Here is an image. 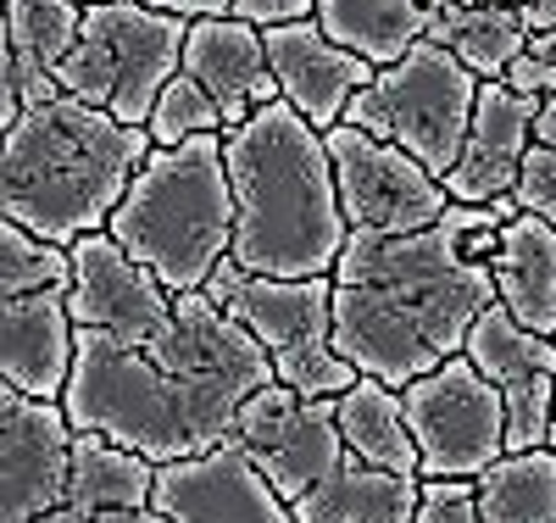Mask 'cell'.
I'll return each mask as SVG.
<instances>
[{"mask_svg": "<svg viewBox=\"0 0 556 523\" xmlns=\"http://www.w3.org/2000/svg\"><path fill=\"white\" fill-rule=\"evenodd\" d=\"M267 385H278L267 346L195 290L178 296L173 328L151 346L78 328V362L62 407L78 435H106L167 468L217 451L240 407Z\"/></svg>", "mask_w": 556, "mask_h": 523, "instance_id": "cell-1", "label": "cell"}, {"mask_svg": "<svg viewBox=\"0 0 556 523\" xmlns=\"http://www.w3.org/2000/svg\"><path fill=\"white\" fill-rule=\"evenodd\" d=\"M468 207L424 234H351L334 267V351L390 390L462 357L473 323L501 301L495 273L462 257Z\"/></svg>", "mask_w": 556, "mask_h": 523, "instance_id": "cell-2", "label": "cell"}, {"mask_svg": "<svg viewBox=\"0 0 556 523\" xmlns=\"http://www.w3.org/2000/svg\"><path fill=\"white\" fill-rule=\"evenodd\" d=\"M235 184V262L256 278H334L351 223L329 139L290 101H267L223 134Z\"/></svg>", "mask_w": 556, "mask_h": 523, "instance_id": "cell-3", "label": "cell"}, {"mask_svg": "<svg viewBox=\"0 0 556 523\" xmlns=\"http://www.w3.org/2000/svg\"><path fill=\"white\" fill-rule=\"evenodd\" d=\"M151 151V128H128L101 107L56 95L7 128V157H0L7 217L73 251L84 234H106Z\"/></svg>", "mask_w": 556, "mask_h": 523, "instance_id": "cell-4", "label": "cell"}, {"mask_svg": "<svg viewBox=\"0 0 556 523\" xmlns=\"http://www.w3.org/2000/svg\"><path fill=\"white\" fill-rule=\"evenodd\" d=\"M235 184H228L223 134H201L184 146H156L128 184L106 234L146 262L173 296H195L235 257Z\"/></svg>", "mask_w": 556, "mask_h": 523, "instance_id": "cell-5", "label": "cell"}, {"mask_svg": "<svg viewBox=\"0 0 556 523\" xmlns=\"http://www.w3.org/2000/svg\"><path fill=\"white\" fill-rule=\"evenodd\" d=\"M184 39H190V23L146 7V0L84 7L78 45L56 67L62 95L112 112L128 128H146L162 89L184 73Z\"/></svg>", "mask_w": 556, "mask_h": 523, "instance_id": "cell-6", "label": "cell"}, {"mask_svg": "<svg viewBox=\"0 0 556 523\" xmlns=\"http://www.w3.org/2000/svg\"><path fill=\"white\" fill-rule=\"evenodd\" d=\"M479 89L484 78H473L440 39H417L401 62L374 73V84L351 101L345 123L417 157L434 178H451L468 146Z\"/></svg>", "mask_w": 556, "mask_h": 523, "instance_id": "cell-7", "label": "cell"}, {"mask_svg": "<svg viewBox=\"0 0 556 523\" xmlns=\"http://www.w3.org/2000/svg\"><path fill=\"white\" fill-rule=\"evenodd\" d=\"M206 296L267 346L278 385L323 401L345 396L362 378L334 351V278H256L228 257L212 273Z\"/></svg>", "mask_w": 556, "mask_h": 523, "instance_id": "cell-8", "label": "cell"}, {"mask_svg": "<svg viewBox=\"0 0 556 523\" xmlns=\"http://www.w3.org/2000/svg\"><path fill=\"white\" fill-rule=\"evenodd\" d=\"M424 480H479L506 457V401L490 378L451 357L401 390Z\"/></svg>", "mask_w": 556, "mask_h": 523, "instance_id": "cell-9", "label": "cell"}, {"mask_svg": "<svg viewBox=\"0 0 556 523\" xmlns=\"http://www.w3.org/2000/svg\"><path fill=\"white\" fill-rule=\"evenodd\" d=\"M228 446H240L290 507L301 496H312L323 480H334L351 457L345 435H340V396L312 401L290 385L256 390L240 407L235 429H228Z\"/></svg>", "mask_w": 556, "mask_h": 523, "instance_id": "cell-10", "label": "cell"}, {"mask_svg": "<svg viewBox=\"0 0 556 523\" xmlns=\"http://www.w3.org/2000/svg\"><path fill=\"white\" fill-rule=\"evenodd\" d=\"M323 139H329V162H334L351 234H424L456 207L445 178H434L417 157L384 146V139L362 134L351 123L329 128Z\"/></svg>", "mask_w": 556, "mask_h": 523, "instance_id": "cell-11", "label": "cell"}, {"mask_svg": "<svg viewBox=\"0 0 556 523\" xmlns=\"http://www.w3.org/2000/svg\"><path fill=\"white\" fill-rule=\"evenodd\" d=\"M73 435L62 401L0 390V523H39L67 507Z\"/></svg>", "mask_w": 556, "mask_h": 523, "instance_id": "cell-12", "label": "cell"}, {"mask_svg": "<svg viewBox=\"0 0 556 523\" xmlns=\"http://www.w3.org/2000/svg\"><path fill=\"white\" fill-rule=\"evenodd\" d=\"M67 312L78 328H96V335H112L128 346H151L173 328L178 296L146 262H134L112 234H84L73 246Z\"/></svg>", "mask_w": 556, "mask_h": 523, "instance_id": "cell-13", "label": "cell"}, {"mask_svg": "<svg viewBox=\"0 0 556 523\" xmlns=\"http://www.w3.org/2000/svg\"><path fill=\"white\" fill-rule=\"evenodd\" d=\"M490 385L506 401V451H540L551 446V418H556V340L523 328L501 301L473 323L462 346Z\"/></svg>", "mask_w": 556, "mask_h": 523, "instance_id": "cell-14", "label": "cell"}, {"mask_svg": "<svg viewBox=\"0 0 556 523\" xmlns=\"http://www.w3.org/2000/svg\"><path fill=\"white\" fill-rule=\"evenodd\" d=\"M151 507L173 523H295L290 501L278 496L262 480V468L228 440L217 451L156 468Z\"/></svg>", "mask_w": 556, "mask_h": 523, "instance_id": "cell-15", "label": "cell"}, {"mask_svg": "<svg viewBox=\"0 0 556 523\" xmlns=\"http://www.w3.org/2000/svg\"><path fill=\"white\" fill-rule=\"evenodd\" d=\"M267 39V67L278 78V95L312 123V128H340L351 101L374 84V62L345 51L340 39L323 34L317 17H301V23H278V28H262Z\"/></svg>", "mask_w": 556, "mask_h": 523, "instance_id": "cell-16", "label": "cell"}, {"mask_svg": "<svg viewBox=\"0 0 556 523\" xmlns=\"http://www.w3.org/2000/svg\"><path fill=\"white\" fill-rule=\"evenodd\" d=\"M534 117H540V101L506 89L501 78H490L479 89L468 146H462V157H456V173L445 178L456 207H495V201L513 196V184L523 173V157L534 146Z\"/></svg>", "mask_w": 556, "mask_h": 523, "instance_id": "cell-17", "label": "cell"}, {"mask_svg": "<svg viewBox=\"0 0 556 523\" xmlns=\"http://www.w3.org/2000/svg\"><path fill=\"white\" fill-rule=\"evenodd\" d=\"M184 73L217 101L228 128L251 123V112L267 107V101H285L273 67H267L262 28L240 23V17H201V23H190V39H184Z\"/></svg>", "mask_w": 556, "mask_h": 523, "instance_id": "cell-18", "label": "cell"}, {"mask_svg": "<svg viewBox=\"0 0 556 523\" xmlns=\"http://www.w3.org/2000/svg\"><path fill=\"white\" fill-rule=\"evenodd\" d=\"M73 362H78V323H73L62 290L7 301V323H0V373H7V390L62 401L73 385Z\"/></svg>", "mask_w": 556, "mask_h": 523, "instance_id": "cell-19", "label": "cell"}, {"mask_svg": "<svg viewBox=\"0 0 556 523\" xmlns=\"http://www.w3.org/2000/svg\"><path fill=\"white\" fill-rule=\"evenodd\" d=\"M495 296L523 328L556 340V228L534 212H518L501 228V251L490 262Z\"/></svg>", "mask_w": 556, "mask_h": 523, "instance_id": "cell-20", "label": "cell"}, {"mask_svg": "<svg viewBox=\"0 0 556 523\" xmlns=\"http://www.w3.org/2000/svg\"><path fill=\"white\" fill-rule=\"evenodd\" d=\"M417 507H424V480H401L345 457L334 480H323L290 512L295 523H417Z\"/></svg>", "mask_w": 556, "mask_h": 523, "instance_id": "cell-21", "label": "cell"}, {"mask_svg": "<svg viewBox=\"0 0 556 523\" xmlns=\"http://www.w3.org/2000/svg\"><path fill=\"white\" fill-rule=\"evenodd\" d=\"M340 435L356 462L401 473V480H424V457H417V440H412L406 401L401 390L379 385V378H356L340 396Z\"/></svg>", "mask_w": 556, "mask_h": 523, "instance_id": "cell-22", "label": "cell"}, {"mask_svg": "<svg viewBox=\"0 0 556 523\" xmlns=\"http://www.w3.org/2000/svg\"><path fill=\"white\" fill-rule=\"evenodd\" d=\"M151 496H156V462H146L139 451L106 435H73L67 507H78L84 518H101V512L151 507Z\"/></svg>", "mask_w": 556, "mask_h": 523, "instance_id": "cell-23", "label": "cell"}, {"mask_svg": "<svg viewBox=\"0 0 556 523\" xmlns=\"http://www.w3.org/2000/svg\"><path fill=\"white\" fill-rule=\"evenodd\" d=\"M317 23L345 51L374 67L401 62L417 39H429V0H317Z\"/></svg>", "mask_w": 556, "mask_h": 523, "instance_id": "cell-24", "label": "cell"}, {"mask_svg": "<svg viewBox=\"0 0 556 523\" xmlns=\"http://www.w3.org/2000/svg\"><path fill=\"white\" fill-rule=\"evenodd\" d=\"M429 39H440L445 51L468 67L473 78H506L523 51H529V23L518 7H462V12H445L429 23Z\"/></svg>", "mask_w": 556, "mask_h": 523, "instance_id": "cell-25", "label": "cell"}, {"mask_svg": "<svg viewBox=\"0 0 556 523\" xmlns=\"http://www.w3.org/2000/svg\"><path fill=\"white\" fill-rule=\"evenodd\" d=\"M484 523H556V446L506 451L473 480Z\"/></svg>", "mask_w": 556, "mask_h": 523, "instance_id": "cell-26", "label": "cell"}, {"mask_svg": "<svg viewBox=\"0 0 556 523\" xmlns=\"http://www.w3.org/2000/svg\"><path fill=\"white\" fill-rule=\"evenodd\" d=\"M45 290H73V251L56 240H39L23 223H0V296H45Z\"/></svg>", "mask_w": 556, "mask_h": 523, "instance_id": "cell-27", "label": "cell"}, {"mask_svg": "<svg viewBox=\"0 0 556 523\" xmlns=\"http://www.w3.org/2000/svg\"><path fill=\"white\" fill-rule=\"evenodd\" d=\"M151 139L167 151V146H184V139H201V134H228V123H223V112H217V101L190 78V73H178L167 89H162V101H156V112H151Z\"/></svg>", "mask_w": 556, "mask_h": 523, "instance_id": "cell-28", "label": "cell"}, {"mask_svg": "<svg viewBox=\"0 0 556 523\" xmlns=\"http://www.w3.org/2000/svg\"><path fill=\"white\" fill-rule=\"evenodd\" d=\"M513 201H518L523 212H534V217H545V223L556 228V151L529 146L523 173H518V184H513Z\"/></svg>", "mask_w": 556, "mask_h": 523, "instance_id": "cell-29", "label": "cell"}, {"mask_svg": "<svg viewBox=\"0 0 556 523\" xmlns=\"http://www.w3.org/2000/svg\"><path fill=\"white\" fill-rule=\"evenodd\" d=\"M417 523H484L479 518L473 480H424V507H417Z\"/></svg>", "mask_w": 556, "mask_h": 523, "instance_id": "cell-30", "label": "cell"}, {"mask_svg": "<svg viewBox=\"0 0 556 523\" xmlns=\"http://www.w3.org/2000/svg\"><path fill=\"white\" fill-rule=\"evenodd\" d=\"M501 84L518 89V95H529V101H551V95H556V62L540 57V51H523L513 67H506Z\"/></svg>", "mask_w": 556, "mask_h": 523, "instance_id": "cell-31", "label": "cell"}, {"mask_svg": "<svg viewBox=\"0 0 556 523\" xmlns=\"http://www.w3.org/2000/svg\"><path fill=\"white\" fill-rule=\"evenodd\" d=\"M235 17L256 28H278V23L317 17V0H235Z\"/></svg>", "mask_w": 556, "mask_h": 523, "instance_id": "cell-32", "label": "cell"}, {"mask_svg": "<svg viewBox=\"0 0 556 523\" xmlns=\"http://www.w3.org/2000/svg\"><path fill=\"white\" fill-rule=\"evenodd\" d=\"M156 12H173L184 23H201V17H235V0H146Z\"/></svg>", "mask_w": 556, "mask_h": 523, "instance_id": "cell-33", "label": "cell"}, {"mask_svg": "<svg viewBox=\"0 0 556 523\" xmlns=\"http://www.w3.org/2000/svg\"><path fill=\"white\" fill-rule=\"evenodd\" d=\"M529 34H556V0H518Z\"/></svg>", "mask_w": 556, "mask_h": 523, "instance_id": "cell-34", "label": "cell"}, {"mask_svg": "<svg viewBox=\"0 0 556 523\" xmlns=\"http://www.w3.org/2000/svg\"><path fill=\"white\" fill-rule=\"evenodd\" d=\"M534 146L556 151V95H551V101H540V117H534Z\"/></svg>", "mask_w": 556, "mask_h": 523, "instance_id": "cell-35", "label": "cell"}, {"mask_svg": "<svg viewBox=\"0 0 556 523\" xmlns=\"http://www.w3.org/2000/svg\"><path fill=\"white\" fill-rule=\"evenodd\" d=\"M89 523H173V518H162L156 507H134V512H101V518H89Z\"/></svg>", "mask_w": 556, "mask_h": 523, "instance_id": "cell-36", "label": "cell"}, {"mask_svg": "<svg viewBox=\"0 0 556 523\" xmlns=\"http://www.w3.org/2000/svg\"><path fill=\"white\" fill-rule=\"evenodd\" d=\"M39 523H89V518H84L78 507H56V512H45Z\"/></svg>", "mask_w": 556, "mask_h": 523, "instance_id": "cell-37", "label": "cell"}, {"mask_svg": "<svg viewBox=\"0 0 556 523\" xmlns=\"http://www.w3.org/2000/svg\"><path fill=\"white\" fill-rule=\"evenodd\" d=\"M529 51H540V57L556 62V34H534V39H529Z\"/></svg>", "mask_w": 556, "mask_h": 523, "instance_id": "cell-38", "label": "cell"}, {"mask_svg": "<svg viewBox=\"0 0 556 523\" xmlns=\"http://www.w3.org/2000/svg\"><path fill=\"white\" fill-rule=\"evenodd\" d=\"M78 7H112V0H78Z\"/></svg>", "mask_w": 556, "mask_h": 523, "instance_id": "cell-39", "label": "cell"}, {"mask_svg": "<svg viewBox=\"0 0 556 523\" xmlns=\"http://www.w3.org/2000/svg\"><path fill=\"white\" fill-rule=\"evenodd\" d=\"M551 446H556V418H551Z\"/></svg>", "mask_w": 556, "mask_h": 523, "instance_id": "cell-40", "label": "cell"}]
</instances>
